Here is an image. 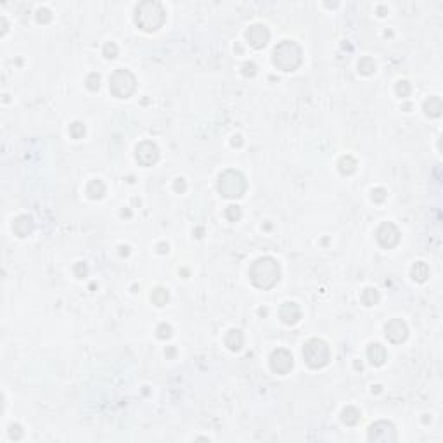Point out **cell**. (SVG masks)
<instances>
[{"instance_id":"277c9868","label":"cell","mask_w":443,"mask_h":443,"mask_svg":"<svg viewBox=\"0 0 443 443\" xmlns=\"http://www.w3.org/2000/svg\"><path fill=\"white\" fill-rule=\"evenodd\" d=\"M216 189L224 198L237 199L242 198L248 189L246 179L239 170H225L224 173H220L218 182H216Z\"/></svg>"},{"instance_id":"4dcf8cb0","label":"cell","mask_w":443,"mask_h":443,"mask_svg":"<svg viewBox=\"0 0 443 443\" xmlns=\"http://www.w3.org/2000/svg\"><path fill=\"white\" fill-rule=\"evenodd\" d=\"M156 336L159 338V339H168L170 336H172V326L170 324H159L156 329Z\"/></svg>"},{"instance_id":"7402d4cb","label":"cell","mask_w":443,"mask_h":443,"mask_svg":"<svg viewBox=\"0 0 443 443\" xmlns=\"http://www.w3.org/2000/svg\"><path fill=\"white\" fill-rule=\"evenodd\" d=\"M170 300V293L168 289H165V287H156V289L153 291V294H151V301H153L156 307H165L166 303H168Z\"/></svg>"},{"instance_id":"5bb4252c","label":"cell","mask_w":443,"mask_h":443,"mask_svg":"<svg viewBox=\"0 0 443 443\" xmlns=\"http://www.w3.org/2000/svg\"><path fill=\"white\" fill-rule=\"evenodd\" d=\"M12 231L18 237H28V235L33 234L35 231V224H33V218L28 215H19L18 218L12 222Z\"/></svg>"},{"instance_id":"cb8c5ba5","label":"cell","mask_w":443,"mask_h":443,"mask_svg":"<svg viewBox=\"0 0 443 443\" xmlns=\"http://www.w3.org/2000/svg\"><path fill=\"white\" fill-rule=\"evenodd\" d=\"M357 68H359V73L365 75V77L376 73V62H374V59H370V57H362L359 61V64H357Z\"/></svg>"},{"instance_id":"f546056e","label":"cell","mask_w":443,"mask_h":443,"mask_svg":"<svg viewBox=\"0 0 443 443\" xmlns=\"http://www.w3.org/2000/svg\"><path fill=\"white\" fill-rule=\"evenodd\" d=\"M395 92L398 97H407L410 94V83L407 80H400L395 87Z\"/></svg>"},{"instance_id":"5b68a950","label":"cell","mask_w":443,"mask_h":443,"mask_svg":"<svg viewBox=\"0 0 443 443\" xmlns=\"http://www.w3.org/2000/svg\"><path fill=\"white\" fill-rule=\"evenodd\" d=\"M303 360L310 369H322L329 364L331 350L326 341L312 338L303 344Z\"/></svg>"},{"instance_id":"ffe728a7","label":"cell","mask_w":443,"mask_h":443,"mask_svg":"<svg viewBox=\"0 0 443 443\" xmlns=\"http://www.w3.org/2000/svg\"><path fill=\"white\" fill-rule=\"evenodd\" d=\"M341 421L346 426H355L357 422L360 421V412L355 409V407H346V409L341 412Z\"/></svg>"},{"instance_id":"e0dca14e","label":"cell","mask_w":443,"mask_h":443,"mask_svg":"<svg viewBox=\"0 0 443 443\" xmlns=\"http://www.w3.org/2000/svg\"><path fill=\"white\" fill-rule=\"evenodd\" d=\"M87 196L90 199H103L106 196V185L103 180H92L87 185Z\"/></svg>"},{"instance_id":"8fae6325","label":"cell","mask_w":443,"mask_h":443,"mask_svg":"<svg viewBox=\"0 0 443 443\" xmlns=\"http://www.w3.org/2000/svg\"><path fill=\"white\" fill-rule=\"evenodd\" d=\"M246 40L248 44L251 45L253 49H257V51H261V49L267 47L268 40H270V31L265 25H251L246 31Z\"/></svg>"},{"instance_id":"2e32d148","label":"cell","mask_w":443,"mask_h":443,"mask_svg":"<svg viewBox=\"0 0 443 443\" xmlns=\"http://www.w3.org/2000/svg\"><path fill=\"white\" fill-rule=\"evenodd\" d=\"M244 344V336L239 329H231L227 334H225V346L231 350V352H239Z\"/></svg>"},{"instance_id":"8d00e7d4","label":"cell","mask_w":443,"mask_h":443,"mask_svg":"<svg viewBox=\"0 0 443 443\" xmlns=\"http://www.w3.org/2000/svg\"><path fill=\"white\" fill-rule=\"evenodd\" d=\"M159 253H168V244H159Z\"/></svg>"},{"instance_id":"603a6c76","label":"cell","mask_w":443,"mask_h":443,"mask_svg":"<svg viewBox=\"0 0 443 443\" xmlns=\"http://www.w3.org/2000/svg\"><path fill=\"white\" fill-rule=\"evenodd\" d=\"M360 300L365 307H374V305L379 301V293H377L374 287H365L360 294Z\"/></svg>"},{"instance_id":"1f68e13d","label":"cell","mask_w":443,"mask_h":443,"mask_svg":"<svg viewBox=\"0 0 443 443\" xmlns=\"http://www.w3.org/2000/svg\"><path fill=\"white\" fill-rule=\"evenodd\" d=\"M257 73H258V66L255 62H244V66H242V75H244L246 78H253Z\"/></svg>"},{"instance_id":"8992f818","label":"cell","mask_w":443,"mask_h":443,"mask_svg":"<svg viewBox=\"0 0 443 443\" xmlns=\"http://www.w3.org/2000/svg\"><path fill=\"white\" fill-rule=\"evenodd\" d=\"M137 88V80L132 71L116 70L109 77V92L118 99H129Z\"/></svg>"},{"instance_id":"f1b7e54d","label":"cell","mask_w":443,"mask_h":443,"mask_svg":"<svg viewBox=\"0 0 443 443\" xmlns=\"http://www.w3.org/2000/svg\"><path fill=\"white\" fill-rule=\"evenodd\" d=\"M103 54L106 59H114L118 55V45L114 42H107L103 47Z\"/></svg>"},{"instance_id":"d6a6232c","label":"cell","mask_w":443,"mask_h":443,"mask_svg":"<svg viewBox=\"0 0 443 443\" xmlns=\"http://www.w3.org/2000/svg\"><path fill=\"white\" fill-rule=\"evenodd\" d=\"M51 19H52V16H51V11H49V9L42 7V9H38L37 11V23L45 25V23H49Z\"/></svg>"},{"instance_id":"e575fe53","label":"cell","mask_w":443,"mask_h":443,"mask_svg":"<svg viewBox=\"0 0 443 443\" xmlns=\"http://www.w3.org/2000/svg\"><path fill=\"white\" fill-rule=\"evenodd\" d=\"M173 189H175L177 192H180V194H182V192H185V189H187V182H185V179H182V177H179V179H175V182H173Z\"/></svg>"},{"instance_id":"d6986e66","label":"cell","mask_w":443,"mask_h":443,"mask_svg":"<svg viewBox=\"0 0 443 443\" xmlns=\"http://www.w3.org/2000/svg\"><path fill=\"white\" fill-rule=\"evenodd\" d=\"M424 113L431 118H438L442 114V99L440 97H429L424 103Z\"/></svg>"},{"instance_id":"3957f363","label":"cell","mask_w":443,"mask_h":443,"mask_svg":"<svg viewBox=\"0 0 443 443\" xmlns=\"http://www.w3.org/2000/svg\"><path fill=\"white\" fill-rule=\"evenodd\" d=\"M133 21H135L139 29H142L146 33H153L165 25L166 12L159 2L149 0V2H142V4L137 5Z\"/></svg>"},{"instance_id":"44dd1931","label":"cell","mask_w":443,"mask_h":443,"mask_svg":"<svg viewBox=\"0 0 443 443\" xmlns=\"http://www.w3.org/2000/svg\"><path fill=\"white\" fill-rule=\"evenodd\" d=\"M412 279L417 282H424L426 279L429 277V267L424 263V261H417V263L412 267V272H410Z\"/></svg>"},{"instance_id":"9c48e42d","label":"cell","mask_w":443,"mask_h":443,"mask_svg":"<svg viewBox=\"0 0 443 443\" xmlns=\"http://www.w3.org/2000/svg\"><path fill=\"white\" fill-rule=\"evenodd\" d=\"M376 241H377V244L381 246V248L391 249L400 242V231L396 229L395 224H391V222H385V224H381L379 227H377Z\"/></svg>"},{"instance_id":"4316f807","label":"cell","mask_w":443,"mask_h":443,"mask_svg":"<svg viewBox=\"0 0 443 443\" xmlns=\"http://www.w3.org/2000/svg\"><path fill=\"white\" fill-rule=\"evenodd\" d=\"M386 198H388V194H386V191L383 187H376V189L370 191V199H372L374 203H385Z\"/></svg>"},{"instance_id":"ac0fdd59","label":"cell","mask_w":443,"mask_h":443,"mask_svg":"<svg viewBox=\"0 0 443 443\" xmlns=\"http://www.w3.org/2000/svg\"><path fill=\"white\" fill-rule=\"evenodd\" d=\"M338 170H339L341 175H352L357 170V161L352 156H341L339 161H338Z\"/></svg>"},{"instance_id":"836d02e7","label":"cell","mask_w":443,"mask_h":443,"mask_svg":"<svg viewBox=\"0 0 443 443\" xmlns=\"http://www.w3.org/2000/svg\"><path fill=\"white\" fill-rule=\"evenodd\" d=\"M9 438L11 440H21L23 438V428L19 424H11L9 426Z\"/></svg>"},{"instance_id":"d590c367","label":"cell","mask_w":443,"mask_h":443,"mask_svg":"<svg viewBox=\"0 0 443 443\" xmlns=\"http://www.w3.org/2000/svg\"><path fill=\"white\" fill-rule=\"evenodd\" d=\"M232 146H237V147H241L242 146V139H241V135H234L232 137Z\"/></svg>"},{"instance_id":"d4e9b609","label":"cell","mask_w":443,"mask_h":443,"mask_svg":"<svg viewBox=\"0 0 443 443\" xmlns=\"http://www.w3.org/2000/svg\"><path fill=\"white\" fill-rule=\"evenodd\" d=\"M242 216V209L241 206L237 205H229L227 208H225V218L229 220V222H239Z\"/></svg>"},{"instance_id":"83f0119b","label":"cell","mask_w":443,"mask_h":443,"mask_svg":"<svg viewBox=\"0 0 443 443\" xmlns=\"http://www.w3.org/2000/svg\"><path fill=\"white\" fill-rule=\"evenodd\" d=\"M99 87H101V77L97 73H90L87 77V88L88 90H92V92H96V90H99Z\"/></svg>"},{"instance_id":"484cf974","label":"cell","mask_w":443,"mask_h":443,"mask_svg":"<svg viewBox=\"0 0 443 443\" xmlns=\"http://www.w3.org/2000/svg\"><path fill=\"white\" fill-rule=\"evenodd\" d=\"M85 132H87V130H85V125L81 123V121H75V123L70 125V135L73 137V139H77V140L83 139Z\"/></svg>"},{"instance_id":"9a60e30c","label":"cell","mask_w":443,"mask_h":443,"mask_svg":"<svg viewBox=\"0 0 443 443\" xmlns=\"http://www.w3.org/2000/svg\"><path fill=\"white\" fill-rule=\"evenodd\" d=\"M367 359H369V362L374 367H381L386 362V359H388L386 348L379 343H370L369 348H367Z\"/></svg>"},{"instance_id":"52a82bcc","label":"cell","mask_w":443,"mask_h":443,"mask_svg":"<svg viewBox=\"0 0 443 443\" xmlns=\"http://www.w3.org/2000/svg\"><path fill=\"white\" fill-rule=\"evenodd\" d=\"M367 440L369 442H381V443L396 442V429L391 422L377 421L367 431Z\"/></svg>"},{"instance_id":"30bf717a","label":"cell","mask_w":443,"mask_h":443,"mask_svg":"<svg viewBox=\"0 0 443 443\" xmlns=\"http://www.w3.org/2000/svg\"><path fill=\"white\" fill-rule=\"evenodd\" d=\"M135 159L140 166H153L159 159V149L151 140H144L135 147Z\"/></svg>"},{"instance_id":"6da1fadb","label":"cell","mask_w":443,"mask_h":443,"mask_svg":"<svg viewBox=\"0 0 443 443\" xmlns=\"http://www.w3.org/2000/svg\"><path fill=\"white\" fill-rule=\"evenodd\" d=\"M281 279V267L272 257H261L249 267V281L258 289H272Z\"/></svg>"},{"instance_id":"4fadbf2b","label":"cell","mask_w":443,"mask_h":443,"mask_svg":"<svg viewBox=\"0 0 443 443\" xmlns=\"http://www.w3.org/2000/svg\"><path fill=\"white\" fill-rule=\"evenodd\" d=\"M279 319L286 326H294L301 319V308L294 301H286L279 308Z\"/></svg>"},{"instance_id":"ba28073f","label":"cell","mask_w":443,"mask_h":443,"mask_svg":"<svg viewBox=\"0 0 443 443\" xmlns=\"http://www.w3.org/2000/svg\"><path fill=\"white\" fill-rule=\"evenodd\" d=\"M268 362H270V369L274 370L275 374H279V376H286V374H289L294 365L293 355L287 352L286 348H277V350H274Z\"/></svg>"},{"instance_id":"7c38bea8","label":"cell","mask_w":443,"mask_h":443,"mask_svg":"<svg viewBox=\"0 0 443 443\" xmlns=\"http://www.w3.org/2000/svg\"><path fill=\"white\" fill-rule=\"evenodd\" d=\"M385 336L390 343L393 344H400L407 339L409 336V329H407V324L400 319H393L390 320L388 324L385 326Z\"/></svg>"},{"instance_id":"7a4b0ae2","label":"cell","mask_w":443,"mask_h":443,"mask_svg":"<svg viewBox=\"0 0 443 443\" xmlns=\"http://www.w3.org/2000/svg\"><path fill=\"white\" fill-rule=\"evenodd\" d=\"M272 62L277 70L284 73L296 71L303 62V52L300 45L293 40H282L272 51Z\"/></svg>"}]
</instances>
